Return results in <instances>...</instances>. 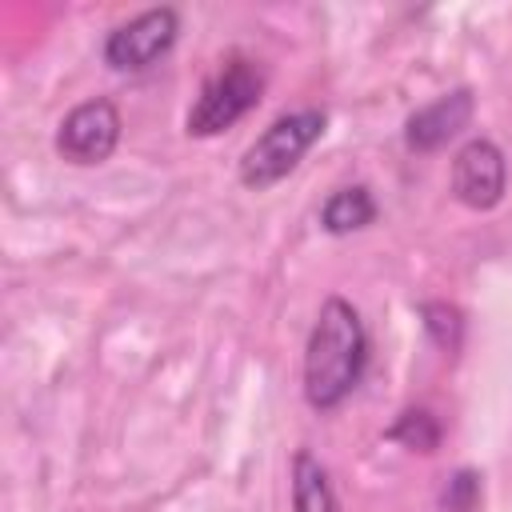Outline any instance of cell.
Returning a JSON list of instances; mask_svg holds the SVG:
<instances>
[{"label":"cell","mask_w":512,"mask_h":512,"mask_svg":"<svg viewBox=\"0 0 512 512\" xmlns=\"http://www.w3.org/2000/svg\"><path fill=\"white\" fill-rule=\"evenodd\" d=\"M368 328L344 296H328L304 344V400L316 412L340 408L368 372Z\"/></svg>","instance_id":"cell-1"},{"label":"cell","mask_w":512,"mask_h":512,"mask_svg":"<svg viewBox=\"0 0 512 512\" xmlns=\"http://www.w3.org/2000/svg\"><path fill=\"white\" fill-rule=\"evenodd\" d=\"M328 128V116L320 108H296V112H284L276 116L240 156V184L252 188V192H268L272 184H280L300 160L304 152L324 136Z\"/></svg>","instance_id":"cell-2"},{"label":"cell","mask_w":512,"mask_h":512,"mask_svg":"<svg viewBox=\"0 0 512 512\" xmlns=\"http://www.w3.org/2000/svg\"><path fill=\"white\" fill-rule=\"evenodd\" d=\"M264 68L240 52H232L200 88L196 104L188 108V136H220L224 128H232L236 120H244L260 96H264Z\"/></svg>","instance_id":"cell-3"},{"label":"cell","mask_w":512,"mask_h":512,"mask_svg":"<svg viewBox=\"0 0 512 512\" xmlns=\"http://www.w3.org/2000/svg\"><path fill=\"white\" fill-rule=\"evenodd\" d=\"M180 36V12L176 8H148L124 24H116L104 36V64L112 72H144L152 68L160 56H168V48Z\"/></svg>","instance_id":"cell-4"},{"label":"cell","mask_w":512,"mask_h":512,"mask_svg":"<svg viewBox=\"0 0 512 512\" xmlns=\"http://www.w3.org/2000/svg\"><path fill=\"white\" fill-rule=\"evenodd\" d=\"M120 108L108 100V96H92L84 104H76L60 128H56V152L68 160V164H80V168H96L104 160H112L116 144H120Z\"/></svg>","instance_id":"cell-5"},{"label":"cell","mask_w":512,"mask_h":512,"mask_svg":"<svg viewBox=\"0 0 512 512\" xmlns=\"http://www.w3.org/2000/svg\"><path fill=\"white\" fill-rule=\"evenodd\" d=\"M508 192L504 148L488 136H472L452 156V196L472 212H492Z\"/></svg>","instance_id":"cell-6"},{"label":"cell","mask_w":512,"mask_h":512,"mask_svg":"<svg viewBox=\"0 0 512 512\" xmlns=\"http://www.w3.org/2000/svg\"><path fill=\"white\" fill-rule=\"evenodd\" d=\"M472 112H476L472 88H452V92H444V96L420 104V108L404 120V144H408L412 152H436V148H444L452 136H460V132L468 128Z\"/></svg>","instance_id":"cell-7"},{"label":"cell","mask_w":512,"mask_h":512,"mask_svg":"<svg viewBox=\"0 0 512 512\" xmlns=\"http://www.w3.org/2000/svg\"><path fill=\"white\" fill-rule=\"evenodd\" d=\"M376 200L368 192V184H348V188H336L324 208H320V228L328 236H348V232H360L376 220Z\"/></svg>","instance_id":"cell-8"},{"label":"cell","mask_w":512,"mask_h":512,"mask_svg":"<svg viewBox=\"0 0 512 512\" xmlns=\"http://www.w3.org/2000/svg\"><path fill=\"white\" fill-rule=\"evenodd\" d=\"M292 512H340L328 468L308 448L292 456Z\"/></svg>","instance_id":"cell-9"},{"label":"cell","mask_w":512,"mask_h":512,"mask_svg":"<svg viewBox=\"0 0 512 512\" xmlns=\"http://www.w3.org/2000/svg\"><path fill=\"white\" fill-rule=\"evenodd\" d=\"M388 440H396V444H404L408 452H436L440 448V436H444V428H440V420L428 412V408H404L392 424H388V432H384Z\"/></svg>","instance_id":"cell-10"},{"label":"cell","mask_w":512,"mask_h":512,"mask_svg":"<svg viewBox=\"0 0 512 512\" xmlns=\"http://www.w3.org/2000/svg\"><path fill=\"white\" fill-rule=\"evenodd\" d=\"M420 320H424V332L432 336V344L448 356L460 352V340H464V316L460 308L444 304V300H424L420 304Z\"/></svg>","instance_id":"cell-11"},{"label":"cell","mask_w":512,"mask_h":512,"mask_svg":"<svg viewBox=\"0 0 512 512\" xmlns=\"http://www.w3.org/2000/svg\"><path fill=\"white\" fill-rule=\"evenodd\" d=\"M440 500H444L448 512H472L480 504V476L472 468H456Z\"/></svg>","instance_id":"cell-12"}]
</instances>
